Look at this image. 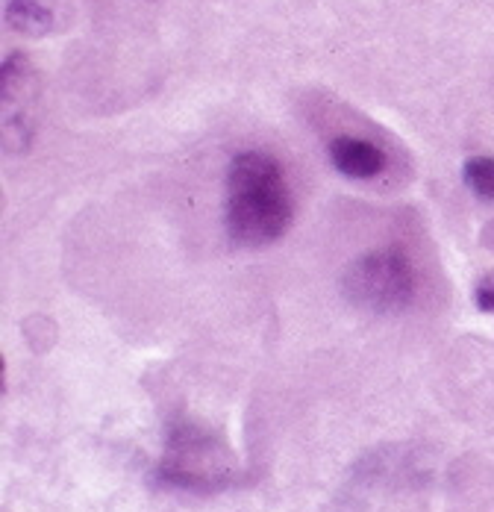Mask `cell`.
Returning <instances> with one entry per match:
<instances>
[{"instance_id":"obj_1","label":"cell","mask_w":494,"mask_h":512,"mask_svg":"<svg viewBox=\"0 0 494 512\" xmlns=\"http://www.w3.org/2000/svg\"><path fill=\"white\" fill-rule=\"evenodd\" d=\"M295 215V201L277 159L245 151L227 171V230L245 248L277 242Z\"/></svg>"},{"instance_id":"obj_2","label":"cell","mask_w":494,"mask_h":512,"mask_svg":"<svg viewBox=\"0 0 494 512\" xmlns=\"http://www.w3.org/2000/svg\"><path fill=\"white\" fill-rule=\"evenodd\" d=\"M418 289L409 256L397 248H383L359 256L345 274L347 298L371 312H400L412 304Z\"/></svg>"},{"instance_id":"obj_3","label":"cell","mask_w":494,"mask_h":512,"mask_svg":"<svg viewBox=\"0 0 494 512\" xmlns=\"http://www.w3.org/2000/svg\"><path fill=\"white\" fill-rule=\"evenodd\" d=\"M330 159L333 165L347 174V177H356V180H368V177H377L386 171V154L365 142V139H353V136H339L330 142Z\"/></svg>"},{"instance_id":"obj_4","label":"cell","mask_w":494,"mask_h":512,"mask_svg":"<svg viewBox=\"0 0 494 512\" xmlns=\"http://www.w3.org/2000/svg\"><path fill=\"white\" fill-rule=\"evenodd\" d=\"M6 24L24 36H45L53 27V9L48 0H9Z\"/></svg>"},{"instance_id":"obj_5","label":"cell","mask_w":494,"mask_h":512,"mask_svg":"<svg viewBox=\"0 0 494 512\" xmlns=\"http://www.w3.org/2000/svg\"><path fill=\"white\" fill-rule=\"evenodd\" d=\"M465 183L483 201H494V159L477 156V159L465 162Z\"/></svg>"},{"instance_id":"obj_6","label":"cell","mask_w":494,"mask_h":512,"mask_svg":"<svg viewBox=\"0 0 494 512\" xmlns=\"http://www.w3.org/2000/svg\"><path fill=\"white\" fill-rule=\"evenodd\" d=\"M477 304H480V309H486V312H494V280L492 283H483L477 289Z\"/></svg>"}]
</instances>
